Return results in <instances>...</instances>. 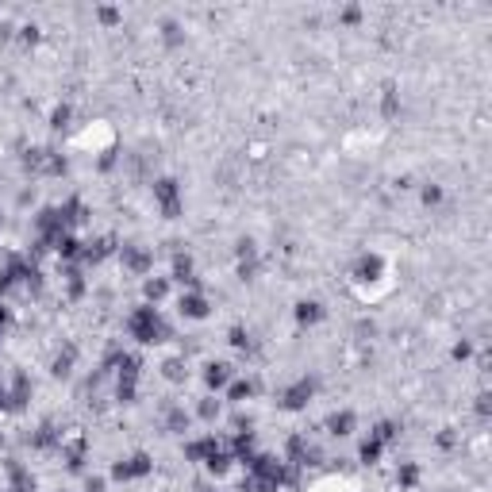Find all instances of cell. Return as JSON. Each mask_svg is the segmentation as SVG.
<instances>
[{
	"instance_id": "8",
	"label": "cell",
	"mask_w": 492,
	"mask_h": 492,
	"mask_svg": "<svg viewBox=\"0 0 492 492\" xmlns=\"http://www.w3.org/2000/svg\"><path fill=\"white\" fill-rule=\"evenodd\" d=\"M204 384H208V389H227V384H231V365L227 362H208V369H204Z\"/></svg>"
},
{
	"instance_id": "13",
	"label": "cell",
	"mask_w": 492,
	"mask_h": 492,
	"mask_svg": "<svg viewBox=\"0 0 492 492\" xmlns=\"http://www.w3.org/2000/svg\"><path fill=\"white\" fill-rule=\"evenodd\" d=\"M162 373H166V381H185V377H188V365H185V358H169V362L166 365H162Z\"/></svg>"
},
{
	"instance_id": "16",
	"label": "cell",
	"mask_w": 492,
	"mask_h": 492,
	"mask_svg": "<svg viewBox=\"0 0 492 492\" xmlns=\"http://www.w3.org/2000/svg\"><path fill=\"white\" fill-rule=\"evenodd\" d=\"M381 450H384V442H377L373 434H369V439L362 442V462H365V465H373L377 458H381Z\"/></svg>"
},
{
	"instance_id": "24",
	"label": "cell",
	"mask_w": 492,
	"mask_h": 492,
	"mask_svg": "<svg viewBox=\"0 0 492 492\" xmlns=\"http://www.w3.org/2000/svg\"><path fill=\"white\" fill-rule=\"evenodd\" d=\"M85 492H104V477H89L85 481Z\"/></svg>"
},
{
	"instance_id": "11",
	"label": "cell",
	"mask_w": 492,
	"mask_h": 492,
	"mask_svg": "<svg viewBox=\"0 0 492 492\" xmlns=\"http://www.w3.org/2000/svg\"><path fill=\"white\" fill-rule=\"evenodd\" d=\"M73 362H77V347H65L62 354L54 358L51 373H54V377H70V373H73Z\"/></svg>"
},
{
	"instance_id": "9",
	"label": "cell",
	"mask_w": 492,
	"mask_h": 492,
	"mask_svg": "<svg viewBox=\"0 0 492 492\" xmlns=\"http://www.w3.org/2000/svg\"><path fill=\"white\" fill-rule=\"evenodd\" d=\"M166 431H174V434H185L188 431V412H185V408L166 404Z\"/></svg>"
},
{
	"instance_id": "17",
	"label": "cell",
	"mask_w": 492,
	"mask_h": 492,
	"mask_svg": "<svg viewBox=\"0 0 492 492\" xmlns=\"http://www.w3.org/2000/svg\"><path fill=\"white\" fill-rule=\"evenodd\" d=\"M396 481H400V485H404V488H412V485H415V481H420V470H415V465H412V462H408V465H400V473H396Z\"/></svg>"
},
{
	"instance_id": "3",
	"label": "cell",
	"mask_w": 492,
	"mask_h": 492,
	"mask_svg": "<svg viewBox=\"0 0 492 492\" xmlns=\"http://www.w3.org/2000/svg\"><path fill=\"white\" fill-rule=\"evenodd\" d=\"M311 392H316V381H297V384H289V389H281V408H289V412H300V408L311 400Z\"/></svg>"
},
{
	"instance_id": "28",
	"label": "cell",
	"mask_w": 492,
	"mask_h": 492,
	"mask_svg": "<svg viewBox=\"0 0 492 492\" xmlns=\"http://www.w3.org/2000/svg\"><path fill=\"white\" fill-rule=\"evenodd\" d=\"M12 39V23H0V43H8Z\"/></svg>"
},
{
	"instance_id": "22",
	"label": "cell",
	"mask_w": 492,
	"mask_h": 492,
	"mask_svg": "<svg viewBox=\"0 0 492 492\" xmlns=\"http://www.w3.org/2000/svg\"><path fill=\"white\" fill-rule=\"evenodd\" d=\"M442 200V188L439 185H423V204H439Z\"/></svg>"
},
{
	"instance_id": "15",
	"label": "cell",
	"mask_w": 492,
	"mask_h": 492,
	"mask_svg": "<svg viewBox=\"0 0 492 492\" xmlns=\"http://www.w3.org/2000/svg\"><path fill=\"white\" fill-rule=\"evenodd\" d=\"M254 392H258V381H235L231 384V400H235V404H246Z\"/></svg>"
},
{
	"instance_id": "20",
	"label": "cell",
	"mask_w": 492,
	"mask_h": 492,
	"mask_svg": "<svg viewBox=\"0 0 492 492\" xmlns=\"http://www.w3.org/2000/svg\"><path fill=\"white\" fill-rule=\"evenodd\" d=\"M231 347H235V350H246V347H250V335H246L242 327H231Z\"/></svg>"
},
{
	"instance_id": "2",
	"label": "cell",
	"mask_w": 492,
	"mask_h": 492,
	"mask_svg": "<svg viewBox=\"0 0 492 492\" xmlns=\"http://www.w3.org/2000/svg\"><path fill=\"white\" fill-rule=\"evenodd\" d=\"M154 200H158V208H162V216H166V219L181 216V193H177V181H169V177L154 181Z\"/></svg>"
},
{
	"instance_id": "21",
	"label": "cell",
	"mask_w": 492,
	"mask_h": 492,
	"mask_svg": "<svg viewBox=\"0 0 492 492\" xmlns=\"http://www.w3.org/2000/svg\"><path fill=\"white\" fill-rule=\"evenodd\" d=\"M20 43H39V27H35V23H27V27H20Z\"/></svg>"
},
{
	"instance_id": "4",
	"label": "cell",
	"mask_w": 492,
	"mask_h": 492,
	"mask_svg": "<svg viewBox=\"0 0 492 492\" xmlns=\"http://www.w3.org/2000/svg\"><path fill=\"white\" fill-rule=\"evenodd\" d=\"M154 465H150V458L146 454H135V458H127V462H116L112 465V477L116 481H135V477H146Z\"/></svg>"
},
{
	"instance_id": "19",
	"label": "cell",
	"mask_w": 492,
	"mask_h": 492,
	"mask_svg": "<svg viewBox=\"0 0 492 492\" xmlns=\"http://www.w3.org/2000/svg\"><path fill=\"white\" fill-rule=\"evenodd\" d=\"M51 127H58V131H62V127H70V108H65V104L51 112Z\"/></svg>"
},
{
	"instance_id": "25",
	"label": "cell",
	"mask_w": 492,
	"mask_h": 492,
	"mask_svg": "<svg viewBox=\"0 0 492 492\" xmlns=\"http://www.w3.org/2000/svg\"><path fill=\"white\" fill-rule=\"evenodd\" d=\"M101 20H104V23H116L119 12H116V8H101Z\"/></svg>"
},
{
	"instance_id": "12",
	"label": "cell",
	"mask_w": 492,
	"mask_h": 492,
	"mask_svg": "<svg viewBox=\"0 0 492 492\" xmlns=\"http://www.w3.org/2000/svg\"><path fill=\"white\" fill-rule=\"evenodd\" d=\"M297 319H300V323H319V319H323V304H319V300H300V304H297Z\"/></svg>"
},
{
	"instance_id": "7",
	"label": "cell",
	"mask_w": 492,
	"mask_h": 492,
	"mask_svg": "<svg viewBox=\"0 0 492 492\" xmlns=\"http://www.w3.org/2000/svg\"><path fill=\"white\" fill-rule=\"evenodd\" d=\"M177 308H181L185 319H204L208 316V300L200 297V289H188L181 300H177Z\"/></svg>"
},
{
	"instance_id": "27",
	"label": "cell",
	"mask_w": 492,
	"mask_h": 492,
	"mask_svg": "<svg viewBox=\"0 0 492 492\" xmlns=\"http://www.w3.org/2000/svg\"><path fill=\"white\" fill-rule=\"evenodd\" d=\"M358 15H362L358 8H347V12H342V20H347V23H358Z\"/></svg>"
},
{
	"instance_id": "1",
	"label": "cell",
	"mask_w": 492,
	"mask_h": 492,
	"mask_svg": "<svg viewBox=\"0 0 492 492\" xmlns=\"http://www.w3.org/2000/svg\"><path fill=\"white\" fill-rule=\"evenodd\" d=\"M127 335L138 342H166L169 339V323L158 316V308H135L127 316Z\"/></svg>"
},
{
	"instance_id": "6",
	"label": "cell",
	"mask_w": 492,
	"mask_h": 492,
	"mask_svg": "<svg viewBox=\"0 0 492 492\" xmlns=\"http://www.w3.org/2000/svg\"><path fill=\"white\" fill-rule=\"evenodd\" d=\"M381 269H384V261L377 258V254H362V258L354 261V281L369 285V281H377V277H381Z\"/></svg>"
},
{
	"instance_id": "26",
	"label": "cell",
	"mask_w": 492,
	"mask_h": 492,
	"mask_svg": "<svg viewBox=\"0 0 492 492\" xmlns=\"http://www.w3.org/2000/svg\"><path fill=\"white\" fill-rule=\"evenodd\" d=\"M454 358H470V342H458V347H454Z\"/></svg>"
},
{
	"instance_id": "5",
	"label": "cell",
	"mask_w": 492,
	"mask_h": 492,
	"mask_svg": "<svg viewBox=\"0 0 492 492\" xmlns=\"http://www.w3.org/2000/svg\"><path fill=\"white\" fill-rule=\"evenodd\" d=\"M119 261H123V269H131V273H150V266H154V258H150V250H143V246H123L119 250Z\"/></svg>"
},
{
	"instance_id": "10",
	"label": "cell",
	"mask_w": 492,
	"mask_h": 492,
	"mask_svg": "<svg viewBox=\"0 0 492 492\" xmlns=\"http://www.w3.org/2000/svg\"><path fill=\"white\" fill-rule=\"evenodd\" d=\"M354 412H347V408H342V412H335L331 415V420H327V431H331V434H350V431H354Z\"/></svg>"
},
{
	"instance_id": "23",
	"label": "cell",
	"mask_w": 492,
	"mask_h": 492,
	"mask_svg": "<svg viewBox=\"0 0 492 492\" xmlns=\"http://www.w3.org/2000/svg\"><path fill=\"white\" fill-rule=\"evenodd\" d=\"M166 43H181V27H177V23H166Z\"/></svg>"
},
{
	"instance_id": "18",
	"label": "cell",
	"mask_w": 492,
	"mask_h": 492,
	"mask_svg": "<svg viewBox=\"0 0 492 492\" xmlns=\"http://www.w3.org/2000/svg\"><path fill=\"white\" fill-rule=\"evenodd\" d=\"M196 412H200V420H216L219 415V400H200V408H196Z\"/></svg>"
},
{
	"instance_id": "14",
	"label": "cell",
	"mask_w": 492,
	"mask_h": 492,
	"mask_svg": "<svg viewBox=\"0 0 492 492\" xmlns=\"http://www.w3.org/2000/svg\"><path fill=\"white\" fill-rule=\"evenodd\" d=\"M143 292H146V300H162L169 292V281H166V277H146Z\"/></svg>"
}]
</instances>
